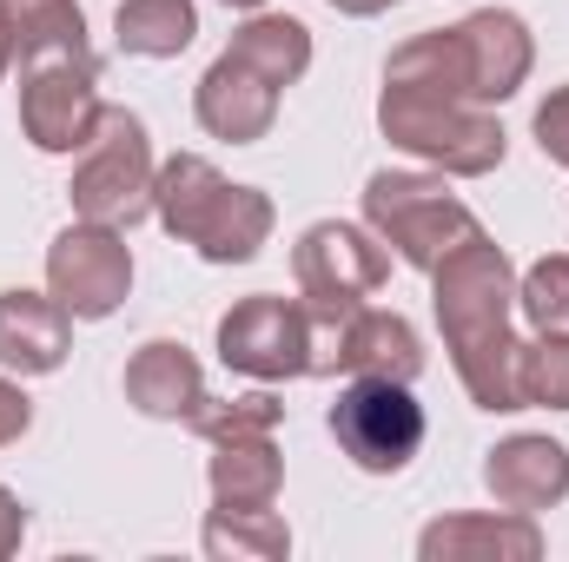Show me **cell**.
I'll use <instances>...</instances> for the list:
<instances>
[{
	"label": "cell",
	"mask_w": 569,
	"mask_h": 562,
	"mask_svg": "<svg viewBox=\"0 0 569 562\" xmlns=\"http://www.w3.org/2000/svg\"><path fill=\"white\" fill-rule=\"evenodd\" d=\"M430 311H437V331H443V351L457 364L463 398L490 418L523 411V391H517V351H523L517 265L503 245H490V232L430 272Z\"/></svg>",
	"instance_id": "obj_1"
},
{
	"label": "cell",
	"mask_w": 569,
	"mask_h": 562,
	"mask_svg": "<svg viewBox=\"0 0 569 562\" xmlns=\"http://www.w3.org/2000/svg\"><path fill=\"white\" fill-rule=\"evenodd\" d=\"M530 67H537L530 20L510 13V7H477L457 27L411 33L385 60V87H418V93L470 100V107H503V100L523 93Z\"/></svg>",
	"instance_id": "obj_2"
},
{
	"label": "cell",
	"mask_w": 569,
	"mask_h": 562,
	"mask_svg": "<svg viewBox=\"0 0 569 562\" xmlns=\"http://www.w3.org/2000/svg\"><path fill=\"white\" fill-rule=\"evenodd\" d=\"M378 133L398 152L437 165L443 179H490L510 152L497 107L443 100V93H418V87H385L378 93Z\"/></svg>",
	"instance_id": "obj_3"
},
{
	"label": "cell",
	"mask_w": 569,
	"mask_h": 562,
	"mask_svg": "<svg viewBox=\"0 0 569 562\" xmlns=\"http://www.w3.org/2000/svg\"><path fill=\"white\" fill-rule=\"evenodd\" d=\"M365 225L425 279L450 252L483 239V219L443 185V172H398V165L365 179Z\"/></svg>",
	"instance_id": "obj_4"
},
{
	"label": "cell",
	"mask_w": 569,
	"mask_h": 562,
	"mask_svg": "<svg viewBox=\"0 0 569 562\" xmlns=\"http://www.w3.org/2000/svg\"><path fill=\"white\" fill-rule=\"evenodd\" d=\"M152 133H146L140 113L127 107H107L93 140L73 152V219H93V225H113V232H133L140 219H152Z\"/></svg>",
	"instance_id": "obj_5"
},
{
	"label": "cell",
	"mask_w": 569,
	"mask_h": 562,
	"mask_svg": "<svg viewBox=\"0 0 569 562\" xmlns=\"http://www.w3.org/2000/svg\"><path fill=\"white\" fill-rule=\"evenodd\" d=\"M325 430H331V443L345 450L351 470L398 476L425 450L430 423H425V404L411 398V384H398V378H345L338 404L325 411Z\"/></svg>",
	"instance_id": "obj_6"
},
{
	"label": "cell",
	"mask_w": 569,
	"mask_h": 562,
	"mask_svg": "<svg viewBox=\"0 0 569 562\" xmlns=\"http://www.w3.org/2000/svg\"><path fill=\"white\" fill-rule=\"evenodd\" d=\"M107 100H100V53H47L20 60V133L47 159H73L93 140Z\"/></svg>",
	"instance_id": "obj_7"
},
{
	"label": "cell",
	"mask_w": 569,
	"mask_h": 562,
	"mask_svg": "<svg viewBox=\"0 0 569 562\" xmlns=\"http://www.w3.org/2000/svg\"><path fill=\"white\" fill-rule=\"evenodd\" d=\"M219 364L252 378V384H284V378H305L311 371V318H305V298H279V291H252L239 298L219 331Z\"/></svg>",
	"instance_id": "obj_8"
},
{
	"label": "cell",
	"mask_w": 569,
	"mask_h": 562,
	"mask_svg": "<svg viewBox=\"0 0 569 562\" xmlns=\"http://www.w3.org/2000/svg\"><path fill=\"white\" fill-rule=\"evenodd\" d=\"M47 291L73 311V324H100L133 298V245L113 225L73 219L47 245Z\"/></svg>",
	"instance_id": "obj_9"
},
{
	"label": "cell",
	"mask_w": 569,
	"mask_h": 562,
	"mask_svg": "<svg viewBox=\"0 0 569 562\" xmlns=\"http://www.w3.org/2000/svg\"><path fill=\"white\" fill-rule=\"evenodd\" d=\"M291 279H298V298L311 304H365L391 284V245L371 225L318 219L291 245Z\"/></svg>",
	"instance_id": "obj_10"
},
{
	"label": "cell",
	"mask_w": 569,
	"mask_h": 562,
	"mask_svg": "<svg viewBox=\"0 0 569 562\" xmlns=\"http://www.w3.org/2000/svg\"><path fill=\"white\" fill-rule=\"evenodd\" d=\"M192 120L226 145H259L279 127V87L252 73L239 53H219L192 87Z\"/></svg>",
	"instance_id": "obj_11"
},
{
	"label": "cell",
	"mask_w": 569,
	"mask_h": 562,
	"mask_svg": "<svg viewBox=\"0 0 569 562\" xmlns=\"http://www.w3.org/2000/svg\"><path fill=\"white\" fill-rule=\"evenodd\" d=\"M483 490L497 496V510L517 516H543L569 496V443L543 430H517L483 456Z\"/></svg>",
	"instance_id": "obj_12"
},
{
	"label": "cell",
	"mask_w": 569,
	"mask_h": 562,
	"mask_svg": "<svg viewBox=\"0 0 569 562\" xmlns=\"http://www.w3.org/2000/svg\"><path fill=\"white\" fill-rule=\"evenodd\" d=\"M543 530L517 510H457L418 530V562H537Z\"/></svg>",
	"instance_id": "obj_13"
},
{
	"label": "cell",
	"mask_w": 569,
	"mask_h": 562,
	"mask_svg": "<svg viewBox=\"0 0 569 562\" xmlns=\"http://www.w3.org/2000/svg\"><path fill=\"white\" fill-rule=\"evenodd\" d=\"M73 358V311L53 291H0V371L13 378H53Z\"/></svg>",
	"instance_id": "obj_14"
},
{
	"label": "cell",
	"mask_w": 569,
	"mask_h": 562,
	"mask_svg": "<svg viewBox=\"0 0 569 562\" xmlns=\"http://www.w3.org/2000/svg\"><path fill=\"white\" fill-rule=\"evenodd\" d=\"M127 404L152 423H186L206 398V371L199 358L179 344V338H146L140 351L127 358V378H120Z\"/></svg>",
	"instance_id": "obj_15"
},
{
	"label": "cell",
	"mask_w": 569,
	"mask_h": 562,
	"mask_svg": "<svg viewBox=\"0 0 569 562\" xmlns=\"http://www.w3.org/2000/svg\"><path fill=\"white\" fill-rule=\"evenodd\" d=\"M206 490L219 510H272L284 490V456L279 436H232L212 443L206 456Z\"/></svg>",
	"instance_id": "obj_16"
},
{
	"label": "cell",
	"mask_w": 569,
	"mask_h": 562,
	"mask_svg": "<svg viewBox=\"0 0 569 562\" xmlns=\"http://www.w3.org/2000/svg\"><path fill=\"white\" fill-rule=\"evenodd\" d=\"M226 185H232V179H226L206 152H172V159H159V172H152V219L166 225V239L192 245Z\"/></svg>",
	"instance_id": "obj_17"
},
{
	"label": "cell",
	"mask_w": 569,
	"mask_h": 562,
	"mask_svg": "<svg viewBox=\"0 0 569 562\" xmlns=\"http://www.w3.org/2000/svg\"><path fill=\"white\" fill-rule=\"evenodd\" d=\"M272 225H279V205H272L259 185H226L219 205H212V219L199 225L192 252H199L206 265H252V259L266 252Z\"/></svg>",
	"instance_id": "obj_18"
},
{
	"label": "cell",
	"mask_w": 569,
	"mask_h": 562,
	"mask_svg": "<svg viewBox=\"0 0 569 562\" xmlns=\"http://www.w3.org/2000/svg\"><path fill=\"white\" fill-rule=\"evenodd\" d=\"M226 53H239L252 73H266L284 93V87H298V80L311 73V27L291 20V13L259 7V13H246V20L232 27V47H226Z\"/></svg>",
	"instance_id": "obj_19"
},
{
	"label": "cell",
	"mask_w": 569,
	"mask_h": 562,
	"mask_svg": "<svg viewBox=\"0 0 569 562\" xmlns=\"http://www.w3.org/2000/svg\"><path fill=\"white\" fill-rule=\"evenodd\" d=\"M113 40L133 60H179L199 40V7L192 0H120Z\"/></svg>",
	"instance_id": "obj_20"
},
{
	"label": "cell",
	"mask_w": 569,
	"mask_h": 562,
	"mask_svg": "<svg viewBox=\"0 0 569 562\" xmlns=\"http://www.w3.org/2000/svg\"><path fill=\"white\" fill-rule=\"evenodd\" d=\"M199 550L212 562H284L291 556V530L279 510H206Z\"/></svg>",
	"instance_id": "obj_21"
},
{
	"label": "cell",
	"mask_w": 569,
	"mask_h": 562,
	"mask_svg": "<svg viewBox=\"0 0 569 562\" xmlns=\"http://www.w3.org/2000/svg\"><path fill=\"white\" fill-rule=\"evenodd\" d=\"M7 20H13V67L47 53H93L80 0H7Z\"/></svg>",
	"instance_id": "obj_22"
},
{
	"label": "cell",
	"mask_w": 569,
	"mask_h": 562,
	"mask_svg": "<svg viewBox=\"0 0 569 562\" xmlns=\"http://www.w3.org/2000/svg\"><path fill=\"white\" fill-rule=\"evenodd\" d=\"M284 398L279 391H246V398H199V411L186 418V430L199 443H232V436H279Z\"/></svg>",
	"instance_id": "obj_23"
},
{
	"label": "cell",
	"mask_w": 569,
	"mask_h": 562,
	"mask_svg": "<svg viewBox=\"0 0 569 562\" xmlns=\"http://www.w3.org/2000/svg\"><path fill=\"white\" fill-rule=\"evenodd\" d=\"M517 318L537 338H569V252H550L530 272H517Z\"/></svg>",
	"instance_id": "obj_24"
},
{
	"label": "cell",
	"mask_w": 569,
	"mask_h": 562,
	"mask_svg": "<svg viewBox=\"0 0 569 562\" xmlns=\"http://www.w3.org/2000/svg\"><path fill=\"white\" fill-rule=\"evenodd\" d=\"M517 391L523 411H569V338H523L517 351Z\"/></svg>",
	"instance_id": "obj_25"
},
{
	"label": "cell",
	"mask_w": 569,
	"mask_h": 562,
	"mask_svg": "<svg viewBox=\"0 0 569 562\" xmlns=\"http://www.w3.org/2000/svg\"><path fill=\"white\" fill-rule=\"evenodd\" d=\"M530 133H537V152H543L550 165H563V172H569V87H550V100L537 107Z\"/></svg>",
	"instance_id": "obj_26"
},
{
	"label": "cell",
	"mask_w": 569,
	"mask_h": 562,
	"mask_svg": "<svg viewBox=\"0 0 569 562\" xmlns=\"http://www.w3.org/2000/svg\"><path fill=\"white\" fill-rule=\"evenodd\" d=\"M27 430H33V398H27V391H20V378L7 371V378H0V450H7V443H20Z\"/></svg>",
	"instance_id": "obj_27"
},
{
	"label": "cell",
	"mask_w": 569,
	"mask_h": 562,
	"mask_svg": "<svg viewBox=\"0 0 569 562\" xmlns=\"http://www.w3.org/2000/svg\"><path fill=\"white\" fill-rule=\"evenodd\" d=\"M20 543H27V510H20V496L0 483V562L20 556Z\"/></svg>",
	"instance_id": "obj_28"
},
{
	"label": "cell",
	"mask_w": 569,
	"mask_h": 562,
	"mask_svg": "<svg viewBox=\"0 0 569 562\" xmlns=\"http://www.w3.org/2000/svg\"><path fill=\"white\" fill-rule=\"evenodd\" d=\"M13 73V20H7V0H0V80Z\"/></svg>",
	"instance_id": "obj_29"
},
{
	"label": "cell",
	"mask_w": 569,
	"mask_h": 562,
	"mask_svg": "<svg viewBox=\"0 0 569 562\" xmlns=\"http://www.w3.org/2000/svg\"><path fill=\"white\" fill-rule=\"evenodd\" d=\"M325 7H338V13H351V20H371V13H385L391 0H325Z\"/></svg>",
	"instance_id": "obj_30"
},
{
	"label": "cell",
	"mask_w": 569,
	"mask_h": 562,
	"mask_svg": "<svg viewBox=\"0 0 569 562\" xmlns=\"http://www.w3.org/2000/svg\"><path fill=\"white\" fill-rule=\"evenodd\" d=\"M226 7H239V13H259V7H272V0H226Z\"/></svg>",
	"instance_id": "obj_31"
}]
</instances>
